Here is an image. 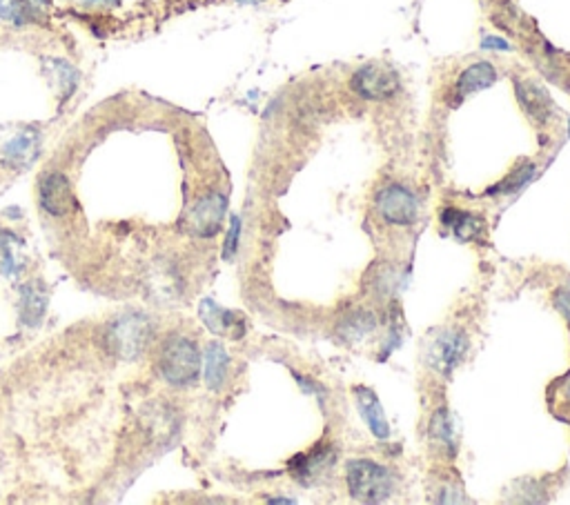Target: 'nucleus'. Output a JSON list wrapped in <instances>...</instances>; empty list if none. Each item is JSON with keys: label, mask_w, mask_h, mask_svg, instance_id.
<instances>
[{"label": "nucleus", "mask_w": 570, "mask_h": 505, "mask_svg": "<svg viewBox=\"0 0 570 505\" xmlns=\"http://www.w3.org/2000/svg\"><path fill=\"white\" fill-rule=\"evenodd\" d=\"M374 330H377V319H374V315L370 310L350 312V315L343 316L341 323L337 325V334L346 343L363 341Z\"/></svg>", "instance_id": "4468645a"}, {"label": "nucleus", "mask_w": 570, "mask_h": 505, "mask_svg": "<svg viewBox=\"0 0 570 505\" xmlns=\"http://www.w3.org/2000/svg\"><path fill=\"white\" fill-rule=\"evenodd\" d=\"M29 3H32L34 7H45V3L47 0H29Z\"/></svg>", "instance_id": "a878e982"}, {"label": "nucleus", "mask_w": 570, "mask_h": 505, "mask_svg": "<svg viewBox=\"0 0 570 505\" xmlns=\"http://www.w3.org/2000/svg\"><path fill=\"white\" fill-rule=\"evenodd\" d=\"M238 237H241V219L234 216L232 225H230L228 238H225V245H223V259H232L234 252H237L238 247Z\"/></svg>", "instance_id": "4be33fe9"}, {"label": "nucleus", "mask_w": 570, "mask_h": 505, "mask_svg": "<svg viewBox=\"0 0 570 505\" xmlns=\"http://www.w3.org/2000/svg\"><path fill=\"white\" fill-rule=\"evenodd\" d=\"M159 374L172 387H190L199 381L201 374V352L192 338L183 334H172L160 343Z\"/></svg>", "instance_id": "f257e3e1"}, {"label": "nucleus", "mask_w": 570, "mask_h": 505, "mask_svg": "<svg viewBox=\"0 0 570 505\" xmlns=\"http://www.w3.org/2000/svg\"><path fill=\"white\" fill-rule=\"evenodd\" d=\"M334 465V450L330 446H319L310 450L308 454H299L293 461V474L299 483L303 486H312L319 478L332 470Z\"/></svg>", "instance_id": "1a4fd4ad"}, {"label": "nucleus", "mask_w": 570, "mask_h": 505, "mask_svg": "<svg viewBox=\"0 0 570 505\" xmlns=\"http://www.w3.org/2000/svg\"><path fill=\"white\" fill-rule=\"evenodd\" d=\"M346 483L352 499L361 503L388 501L394 490V477L386 465L370 459H352L346 465Z\"/></svg>", "instance_id": "f03ea898"}, {"label": "nucleus", "mask_w": 570, "mask_h": 505, "mask_svg": "<svg viewBox=\"0 0 570 505\" xmlns=\"http://www.w3.org/2000/svg\"><path fill=\"white\" fill-rule=\"evenodd\" d=\"M36 136L34 132H25L20 136H16L14 141H10L5 145V156L14 163H29V159L34 156V150H36Z\"/></svg>", "instance_id": "aec40b11"}, {"label": "nucleus", "mask_w": 570, "mask_h": 505, "mask_svg": "<svg viewBox=\"0 0 570 505\" xmlns=\"http://www.w3.org/2000/svg\"><path fill=\"white\" fill-rule=\"evenodd\" d=\"M555 303H557V310H559L561 315H564L566 319L570 321V290H561V291H557Z\"/></svg>", "instance_id": "5701e85b"}, {"label": "nucleus", "mask_w": 570, "mask_h": 505, "mask_svg": "<svg viewBox=\"0 0 570 505\" xmlns=\"http://www.w3.org/2000/svg\"><path fill=\"white\" fill-rule=\"evenodd\" d=\"M430 437L439 443L441 447H446L448 452L457 450V432H455V421H452L450 412L446 408H441L439 412H434L433 423H430Z\"/></svg>", "instance_id": "a211bd4d"}, {"label": "nucleus", "mask_w": 570, "mask_h": 505, "mask_svg": "<svg viewBox=\"0 0 570 505\" xmlns=\"http://www.w3.org/2000/svg\"><path fill=\"white\" fill-rule=\"evenodd\" d=\"M47 299L36 291V287L23 285L20 287V319L27 325H38L41 323L43 315H45Z\"/></svg>", "instance_id": "f3484780"}, {"label": "nucleus", "mask_w": 570, "mask_h": 505, "mask_svg": "<svg viewBox=\"0 0 570 505\" xmlns=\"http://www.w3.org/2000/svg\"><path fill=\"white\" fill-rule=\"evenodd\" d=\"M495 81H497V69H495L493 63H488V60H480V63L468 65V67L459 74V78H457L455 82V100L457 103H461V100L477 94V91L488 89Z\"/></svg>", "instance_id": "9b49d317"}, {"label": "nucleus", "mask_w": 570, "mask_h": 505, "mask_svg": "<svg viewBox=\"0 0 570 505\" xmlns=\"http://www.w3.org/2000/svg\"><path fill=\"white\" fill-rule=\"evenodd\" d=\"M517 98H519L521 107H524L526 116L533 123H546L548 116L552 112V100L537 82L533 81H519L517 82Z\"/></svg>", "instance_id": "ddd939ff"}, {"label": "nucleus", "mask_w": 570, "mask_h": 505, "mask_svg": "<svg viewBox=\"0 0 570 505\" xmlns=\"http://www.w3.org/2000/svg\"><path fill=\"white\" fill-rule=\"evenodd\" d=\"M225 210H228V198L221 191H210L197 200V206L187 214V228L190 232L201 238H212L219 234L221 223H223Z\"/></svg>", "instance_id": "0eeeda50"}, {"label": "nucleus", "mask_w": 570, "mask_h": 505, "mask_svg": "<svg viewBox=\"0 0 570 505\" xmlns=\"http://www.w3.org/2000/svg\"><path fill=\"white\" fill-rule=\"evenodd\" d=\"M484 47H497V50H508V43L499 41V38H486L484 41Z\"/></svg>", "instance_id": "393cba45"}, {"label": "nucleus", "mask_w": 570, "mask_h": 505, "mask_svg": "<svg viewBox=\"0 0 570 505\" xmlns=\"http://www.w3.org/2000/svg\"><path fill=\"white\" fill-rule=\"evenodd\" d=\"M377 212L386 223L406 228L419 219V200L408 187L390 183L377 194Z\"/></svg>", "instance_id": "423d86ee"}, {"label": "nucleus", "mask_w": 570, "mask_h": 505, "mask_svg": "<svg viewBox=\"0 0 570 505\" xmlns=\"http://www.w3.org/2000/svg\"><path fill=\"white\" fill-rule=\"evenodd\" d=\"M230 356L221 343H210L206 352V383L210 390H221L228 378Z\"/></svg>", "instance_id": "2eb2a0df"}, {"label": "nucleus", "mask_w": 570, "mask_h": 505, "mask_svg": "<svg viewBox=\"0 0 570 505\" xmlns=\"http://www.w3.org/2000/svg\"><path fill=\"white\" fill-rule=\"evenodd\" d=\"M355 400L356 408H359L361 416L368 423V430L379 439V441H386L390 437V425L388 419H386L384 406H381V400L379 396L374 394L370 387H355Z\"/></svg>", "instance_id": "f8f14e48"}, {"label": "nucleus", "mask_w": 570, "mask_h": 505, "mask_svg": "<svg viewBox=\"0 0 570 505\" xmlns=\"http://www.w3.org/2000/svg\"><path fill=\"white\" fill-rule=\"evenodd\" d=\"M441 221H443V225H446V228L450 229L457 238H459V241H472V238L480 237L481 228H484L477 216L468 214V212L452 210V207H448V210L443 212Z\"/></svg>", "instance_id": "dca6fc26"}, {"label": "nucleus", "mask_w": 570, "mask_h": 505, "mask_svg": "<svg viewBox=\"0 0 570 505\" xmlns=\"http://www.w3.org/2000/svg\"><path fill=\"white\" fill-rule=\"evenodd\" d=\"M533 174H535L533 163H519L511 174H508L506 181H502L497 187H493L490 191H493V194H511V191L519 190L521 185H526V183L533 178Z\"/></svg>", "instance_id": "412c9836"}, {"label": "nucleus", "mask_w": 570, "mask_h": 505, "mask_svg": "<svg viewBox=\"0 0 570 505\" xmlns=\"http://www.w3.org/2000/svg\"><path fill=\"white\" fill-rule=\"evenodd\" d=\"M566 392H568V399H570V383H568V390H566Z\"/></svg>", "instance_id": "bb28decb"}, {"label": "nucleus", "mask_w": 570, "mask_h": 505, "mask_svg": "<svg viewBox=\"0 0 570 505\" xmlns=\"http://www.w3.org/2000/svg\"><path fill=\"white\" fill-rule=\"evenodd\" d=\"M38 14V7H34L29 0H0V19L12 20L16 25H23L34 20Z\"/></svg>", "instance_id": "6ab92c4d"}, {"label": "nucleus", "mask_w": 570, "mask_h": 505, "mask_svg": "<svg viewBox=\"0 0 570 505\" xmlns=\"http://www.w3.org/2000/svg\"><path fill=\"white\" fill-rule=\"evenodd\" d=\"M350 89L363 100H388L402 89V78L388 65L368 63L352 74Z\"/></svg>", "instance_id": "20e7f679"}, {"label": "nucleus", "mask_w": 570, "mask_h": 505, "mask_svg": "<svg viewBox=\"0 0 570 505\" xmlns=\"http://www.w3.org/2000/svg\"><path fill=\"white\" fill-rule=\"evenodd\" d=\"M85 5H105V7H116L121 5V0H82Z\"/></svg>", "instance_id": "b1692460"}, {"label": "nucleus", "mask_w": 570, "mask_h": 505, "mask_svg": "<svg viewBox=\"0 0 570 505\" xmlns=\"http://www.w3.org/2000/svg\"><path fill=\"white\" fill-rule=\"evenodd\" d=\"M38 200H41V207L47 214H69L74 207V191L69 178L60 172L45 174L38 183Z\"/></svg>", "instance_id": "6e6552de"}, {"label": "nucleus", "mask_w": 570, "mask_h": 505, "mask_svg": "<svg viewBox=\"0 0 570 505\" xmlns=\"http://www.w3.org/2000/svg\"><path fill=\"white\" fill-rule=\"evenodd\" d=\"M154 337V325L145 315H123L107 325L105 343L107 350L123 361H134L141 356Z\"/></svg>", "instance_id": "7ed1b4c3"}, {"label": "nucleus", "mask_w": 570, "mask_h": 505, "mask_svg": "<svg viewBox=\"0 0 570 505\" xmlns=\"http://www.w3.org/2000/svg\"><path fill=\"white\" fill-rule=\"evenodd\" d=\"M201 312V321L207 325L212 334H219V337H230V338H241L243 332H246V325H243V319L234 312L223 310L221 306H216L212 299H206L199 307Z\"/></svg>", "instance_id": "9d476101"}, {"label": "nucleus", "mask_w": 570, "mask_h": 505, "mask_svg": "<svg viewBox=\"0 0 570 505\" xmlns=\"http://www.w3.org/2000/svg\"><path fill=\"white\" fill-rule=\"evenodd\" d=\"M468 350V338L461 330H441L430 338L426 347V363L439 377H450L464 361Z\"/></svg>", "instance_id": "39448f33"}]
</instances>
